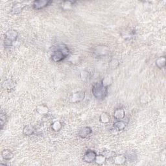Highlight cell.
Segmentation results:
<instances>
[{
    "label": "cell",
    "instance_id": "cell-12",
    "mask_svg": "<svg viewBox=\"0 0 166 166\" xmlns=\"http://www.w3.org/2000/svg\"><path fill=\"white\" fill-rule=\"evenodd\" d=\"M126 158L125 155H117L114 157V162L115 164L117 165H122L126 162Z\"/></svg>",
    "mask_w": 166,
    "mask_h": 166
},
{
    "label": "cell",
    "instance_id": "cell-10",
    "mask_svg": "<svg viewBox=\"0 0 166 166\" xmlns=\"http://www.w3.org/2000/svg\"><path fill=\"white\" fill-rule=\"evenodd\" d=\"M25 7V5H23L21 3H16L13 5L11 11L14 14H18L22 11V10L24 9Z\"/></svg>",
    "mask_w": 166,
    "mask_h": 166
},
{
    "label": "cell",
    "instance_id": "cell-20",
    "mask_svg": "<svg viewBox=\"0 0 166 166\" xmlns=\"http://www.w3.org/2000/svg\"><path fill=\"white\" fill-rule=\"evenodd\" d=\"M62 127V123L59 121H56L51 125V128L54 131H59Z\"/></svg>",
    "mask_w": 166,
    "mask_h": 166
},
{
    "label": "cell",
    "instance_id": "cell-14",
    "mask_svg": "<svg viewBox=\"0 0 166 166\" xmlns=\"http://www.w3.org/2000/svg\"><path fill=\"white\" fill-rule=\"evenodd\" d=\"M114 127L117 129L118 131L124 130L126 127V123L122 120H119L114 123Z\"/></svg>",
    "mask_w": 166,
    "mask_h": 166
},
{
    "label": "cell",
    "instance_id": "cell-23",
    "mask_svg": "<svg viewBox=\"0 0 166 166\" xmlns=\"http://www.w3.org/2000/svg\"><path fill=\"white\" fill-rule=\"evenodd\" d=\"M7 121V115L3 111L1 112V115H0V122H1V129H3V126L6 123Z\"/></svg>",
    "mask_w": 166,
    "mask_h": 166
},
{
    "label": "cell",
    "instance_id": "cell-18",
    "mask_svg": "<svg viewBox=\"0 0 166 166\" xmlns=\"http://www.w3.org/2000/svg\"><path fill=\"white\" fill-rule=\"evenodd\" d=\"M156 65L159 68H163L165 66V58L164 57H160L156 60Z\"/></svg>",
    "mask_w": 166,
    "mask_h": 166
},
{
    "label": "cell",
    "instance_id": "cell-9",
    "mask_svg": "<svg viewBox=\"0 0 166 166\" xmlns=\"http://www.w3.org/2000/svg\"><path fill=\"white\" fill-rule=\"evenodd\" d=\"M92 133V128L89 127V126H86V127L81 128L79 130V136L82 138H85L86 137H88L89 134H91Z\"/></svg>",
    "mask_w": 166,
    "mask_h": 166
},
{
    "label": "cell",
    "instance_id": "cell-4",
    "mask_svg": "<svg viewBox=\"0 0 166 166\" xmlns=\"http://www.w3.org/2000/svg\"><path fill=\"white\" fill-rule=\"evenodd\" d=\"M110 49L105 46H98L94 49V53L97 57H105L109 55Z\"/></svg>",
    "mask_w": 166,
    "mask_h": 166
},
{
    "label": "cell",
    "instance_id": "cell-1",
    "mask_svg": "<svg viewBox=\"0 0 166 166\" xmlns=\"http://www.w3.org/2000/svg\"><path fill=\"white\" fill-rule=\"evenodd\" d=\"M70 54V50L65 44L58 46L52 54V60L55 62H59L66 59Z\"/></svg>",
    "mask_w": 166,
    "mask_h": 166
},
{
    "label": "cell",
    "instance_id": "cell-11",
    "mask_svg": "<svg viewBox=\"0 0 166 166\" xmlns=\"http://www.w3.org/2000/svg\"><path fill=\"white\" fill-rule=\"evenodd\" d=\"M35 128L33 127V126H31L30 125H26L25 126V127L23 129V134H24L25 136H29L33 135L35 133Z\"/></svg>",
    "mask_w": 166,
    "mask_h": 166
},
{
    "label": "cell",
    "instance_id": "cell-19",
    "mask_svg": "<svg viewBox=\"0 0 166 166\" xmlns=\"http://www.w3.org/2000/svg\"><path fill=\"white\" fill-rule=\"evenodd\" d=\"M112 82H113L112 78L109 77V76H108V77H106L102 79V82H101V84L102 86L108 88V87H109L110 85H111Z\"/></svg>",
    "mask_w": 166,
    "mask_h": 166
},
{
    "label": "cell",
    "instance_id": "cell-16",
    "mask_svg": "<svg viewBox=\"0 0 166 166\" xmlns=\"http://www.w3.org/2000/svg\"><path fill=\"white\" fill-rule=\"evenodd\" d=\"M14 86L15 84L11 79H7L2 83V87L5 89H12Z\"/></svg>",
    "mask_w": 166,
    "mask_h": 166
},
{
    "label": "cell",
    "instance_id": "cell-5",
    "mask_svg": "<svg viewBox=\"0 0 166 166\" xmlns=\"http://www.w3.org/2000/svg\"><path fill=\"white\" fill-rule=\"evenodd\" d=\"M52 1H45V0H38V1H35L33 2V6L35 10H41L51 4Z\"/></svg>",
    "mask_w": 166,
    "mask_h": 166
},
{
    "label": "cell",
    "instance_id": "cell-17",
    "mask_svg": "<svg viewBox=\"0 0 166 166\" xmlns=\"http://www.w3.org/2000/svg\"><path fill=\"white\" fill-rule=\"evenodd\" d=\"M110 120V115L106 112L102 113L99 117V121L102 123H108Z\"/></svg>",
    "mask_w": 166,
    "mask_h": 166
},
{
    "label": "cell",
    "instance_id": "cell-13",
    "mask_svg": "<svg viewBox=\"0 0 166 166\" xmlns=\"http://www.w3.org/2000/svg\"><path fill=\"white\" fill-rule=\"evenodd\" d=\"M1 156H2L4 160H9L12 158L14 155H13V153L10 150L5 149L1 152Z\"/></svg>",
    "mask_w": 166,
    "mask_h": 166
},
{
    "label": "cell",
    "instance_id": "cell-2",
    "mask_svg": "<svg viewBox=\"0 0 166 166\" xmlns=\"http://www.w3.org/2000/svg\"><path fill=\"white\" fill-rule=\"evenodd\" d=\"M92 94L96 98L102 99L106 97L108 94V88L102 86L101 84H95L92 88Z\"/></svg>",
    "mask_w": 166,
    "mask_h": 166
},
{
    "label": "cell",
    "instance_id": "cell-3",
    "mask_svg": "<svg viewBox=\"0 0 166 166\" xmlns=\"http://www.w3.org/2000/svg\"><path fill=\"white\" fill-rule=\"evenodd\" d=\"M18 36V33L16 31L10 29L7 31L5 35L4 44L5 46H11L13 43L16 40Z\"/></svg>",
    "mask_w": 166,
    "mask_h": 166
},
{
    "label": "cell",
    "instance_id": "cell-22",
    "mask_svg": "<svg viewBox=\"0 0 166 166\" xmlns=\"http://www.w3.org/2000/svg\"><path fill=\"white\" fill-rule=\"evenodd\" d=\"M106 159H107L106 157H105L103 154L97 155L95 162H96L97 164L101 165V164H103V163L105 162V160H106Z\"/></svg>",
    "mask_w": 166,
    "mask_h": 166
},
{
    "label": "cell",
    "instance_id": "cell-21",
    "mask_svg": "<svg viewBox=\"0 0 166 166\" xmlns=\"http://www.w3.org/2000/svg\"><path fill=\"white\" fill-rule=\"evenodd\" d=\"M125 156H126V159L130 160V161H133V160H135L136 157V154L134 151H128L126 152Z\"/></svg>",
    "mask_w": 166,
    "mask_h": 166
},
{
    "label": "cell",
    "instance_id": "cell-24",
    "mask_svg": "<svg viewBox=\"0 0 166 166\" xmlns=\"http://www.w3.org/2000/svg\"><path fill=\"white\" fill-rule=\"evenodd\" d=\"M103 155L106 157V158H111L115 156V152L111 151H106L103 152Z\"/></svg>",
    "mask_w": 166,
    "mask_h": 166
},
{
    "label": "cell",
    "instance_id": "cell-8",
    "mask_svg": "<svg viewBox=\"0 0 166 166\" xmlns=\"http://www.w3.org/2000/svg\"><path fill=\"white\" fill-rule=\"evenodd\" d=\"M125 116V111L123 109H117L114 111V117L117 121L122 120Z\"/></svg>",
    "mask_w": 166,
    "mask_h": 166
},
{
    "label": "cell",
    "instance_id": "cell-7",
    "mask_svg": "<svg viewBox=\"0 0 166 166\" xmlns=\"http://www.w3.org/2000/svg\"><path fill=\"white\" fill-rule=\"evenodd\" d=\"M96 156L97 154L96 152L92 151V150H88V151L86 152L85 154H84L83 160L87 163H92L95 162Z\"/></svg>",
    "mask_w": 166,
    "mask_h": 166
},
{
    "label": "cell",
    "instance_id": "cell-15",
    "mask_svg": "<svg viewBox=\"0 0 166 166\" xmlns=\"http://www.w3.org/2000/svg\"><path fill=\"white\" fill-rule=\"evenodd\" d=\"M36 111H37L38 114L41 115H46L48 113L49 109L48 107L46 106V105H39V106H38L37 108H36Z\"/></svg>",
    "mask_w": 166,
    "mask_h": 166
},
{
    "label": "cell",
    "instance_id": "cell-6",
    "mask_svg": "<svg viewBox=\"0 0 166 166\" xmlns=\"http://www.w3.org/2000/svg\"><path fill=\"white\" fill-rule=\"evenodd\" d=\"M85 98V93L83 92H78L73 94L70 97V101L73 103H77V102L83 101Z\"/></svg>",
    "mask_w": 166,
    "mask_h": 166
}]
</instances>
